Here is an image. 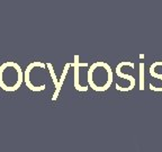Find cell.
Segmentation results:
<instances>
[{
	"label": "cell",
	"instance_id": "6da1fadb",
	"mask_svg": "<svg viewBox=\"0 0 162 152\" xmlns=\"http://www.w3.org/2000/svg\"><path fill=\"white\" fill-rule=\"evenodd\" d=\"M24 81V72L18 63L7 61L0 65V88L4 91H16Z\"/></svg>",
	"mask_w": 162,
	"mask_h": 152
},
{
	"label": "cell",
	"instance_id": "7a4b0ae2",
	"mask_svg": "<svg viewBox=\"0 0 162 152\" xmlns=\"http://www.w3.org/2000/svg\"><path fill=\"white\" fill-rule=\"evenodd\" d=\"M112 82V72L110 67L105 62H96L88 71V84L96 91L107 90Z\"/></svg>",
	"mask_w": 162,
	"mask_h": 152
},
{
	"label": "cell",
	"instance_id": "3957f363",
	"mask_svg": "<svg viewBox=\"0 0 162 152\" xmlns=\"http://www.w3.org/2000/svg\"><path fill=\"white\" fill-rule=\"evenodd\" d=\"M45 67H46V64L40 62V61H34V62L29 63L27 65L26 70L24 72V81L26 84V87L29 90H32V91H42V90L45 89V85L34 86L31 81V73L33 71V69H35V68H42V69H44Z\"/></svg>",
	"mask_w": 162,
	"mask_h": 152
},
{
	"label": "cell",
	"instance_id": "277c9868",
	"mask_svg": "<svg viewBox=\"0 0 162 152\" xmlns=\"http://www.w3.org/2000/svg\"><path fill=\"white\" fill-rule=\"evenodd\" d=\"M76 61H74V63L71 65L73 68H74V87H76L78 90H80V91H86V90L88 89V87L86 86V87H81L80 85H79V68L80 67H87V63H80L78 60H79V56H76Z\"/></svg>",
	"mask_w": 162,
	"mask_h": 152
},
{
	"label": "cell",
	"instance_id": "5b68a950",
	"mask_svg": "<svg viewBox=\"0 0 162 152\" xmlns=\"http://www.w3.org/2000/svg\"><path fill=\"white\" fill-rule=\"evenodd\" d=\"M70 67H71V63H68V64H65V67H64V70H63L62 76H61V78H60V80L58 81V85L55 86V91H54V94H53L52 100H56V98H58V94H60V90H61V87H62L63 81H64V79H65V77H67L68 69H69V68H70Z\"/></svg>",
	"mask_w": 162,
	"mask_h": 152
},
{
	"label": "cell",
	"instance_id": "8992f818",
	"mask_svg": "<svg viewBox=\"0 0 162 152\" xmlns=\"http://www.w3.org/2000/svg\"><path fill=\"white\" fill-rule=\"evenodd\" d=\"M46 67L49 68L50 73H51V77H52V81H53L54 86H56V85H58V78H56V74H55V72H54L53 65H52L51 63H46Z\"/></svg>",
	"mask_w": 162,
	"mask_h": 152
}]
</instances>
